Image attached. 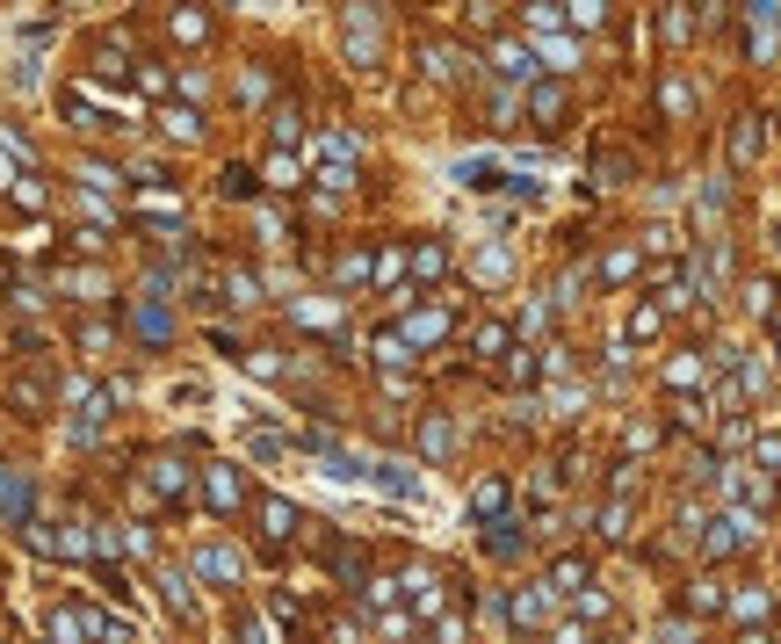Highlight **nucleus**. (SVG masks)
<instances>
[{
    "label": "nucleus",
    "mask_w": 781,
    "mask_h": 644,
    "mask_svg": "<svg viewBox=\"0 0 781 644\" xmlns=\"http://www.w3.org/2000/svg\"><path fill=\"white\" fill-rule=\"evenodd\" d=\"M659 109L673 116V124H687V116H695V87H687L680 73H666V80H659Z\"/></svg>",
    "instance_id": "23"
},
{
    "label": "nucleus",
    "mask_w": 781,
    "mask_h": 644,
    "mask_svg": "<svg viewBox=\"0 0 781 644\" xmlns=\"http://www.w3.org/2000/svg\"><path fill=\"white\" fill-rule=\"evenodd\" d=\"M536 51H543V66H557V73L579 66V37H557V29H550V8H536Z\"/></svg>",
    "instance_id": "8"
},
{
    "label": "nucleus",
    "mask_w": 781,
    "mask_h": 644,
    "mask_svg": "<svg viewBox=\"0 0 781 644\" xmlns=\"http://www.w3.org/2000/svg\"><path fill=\"white\" fill-rule=\"evenodd\" d=\"M340 51H348L355 73L384 66V8L377 0H348V8H340Z\"/></svg>",
    "instance_id": "1"
},
{
    "label": "nucleus",
    "mask_w": 781,
    "mask_h": 644,
    "mask_svg": "<svg viewBox=\"0 0 781 644\" xmlns=\"http://www.w3.org/2000/svg\"><path fill=\"white\" fill-rule=\"evenodd\" d=\"M637 268H644V254H637V247H608V254H601V283H630Z\"/></svg>",
    "instance_id": "30"
},
{
    "label": "nucleus",
    "mask_w": 781,
    "mask_h": 644,
    "mask_svg": "<svg viewBox=\"0 0 781 644\" xmlns=\"http://www.w3.org/2000/svg\"><path fill=\"white\" fill-rule=\"evenodd\" d=\"M203 500H210L217 514H239V507H246V485H239V471H232V464H210V471H203Z\"/></svg>",
    "instance_id": "9"
},
{
    "label": "nucleus",
    "mask_w": 781,
    "mask_h": 644,
    "mask_svg": "<svg viewBox=\"0 0 781 644\" xmlns=\"http://www.w3.org/2000/svg\"><path fill=\"white\" fill-rule=\"evenodd\" d=\"M196 579H210V587H239V579H246V558H239L232 543H203V550H196Z\"/></svg>",
    "instance_id": "4"
},
{
    "label": "nucleus",
    "mask_w": 781,
    "mask_h": 644,
    "mask_svg": "<svg viewBox=\"0 0 781 644\" xmlns=\"http://www.w3.org/2000/svg\"><path fill=\"white\" fill-rule=\"evenodd\" d=\"M572 601H579V623H601L608 616V594H593V587H579Z\"/></svg>",
    "instance_id": "51"
},
{
    "label": "nucleus",
    "mask_w": 781,
    "mask_h": 644,
    "mask_svg": "<svg viewBox=\"0 0 781 644\" xmlns=\"http://www.w3.org/2000/svg\"><path fill=\"white\" fill-rule=\"evenodd\" d=\"M471 355L478 362H499V355H514V333L499 326V319H485V326H471Z\"/></svg>",
    "instance_id": "20"
},
{
    "label": "nucleus",
    "mask_w": 781,
    "mask_h": 644,
    "mask_svg": "<svg viewBox=\"0 0 781 644\" xmlns=\"http://www.w3.org/2000/svg\"><path fill=\"white\" fill-rule=\"evenodd\" d=\"M659 333H666V304L659 297H651V304H637V312H630V326H622V341H659Z\"/></svg>",
    "instance_id": "17"
},
{
    "label": "nucleus",
    "mask_w": 781,
    "mask_h": 644,
    "mask_svg": "<svg viewBox=\"0 0 781 644\" xmlns=\"http://www.w3.org/2000/svg\"><path fill=\"white\" fill-rule=\"evenodd\" d=\"M753 536H760V514H753V507H731V514H716V521H709V536H702V558L716 565V558H731V550H745Z\"/></svg>",
    "instance_id": "2"
},
{
    "label": "nucleus",
    "mask_w": 781,
    "mask_h": 644,
    "mask_svg": "<svg viewBox=\"0 0 781 644\" xmlns=\"http://www.w3.org/2000/svg\"><path fill=\"white\" fill-rule=\"evenodd\" d=\"M398 275H405V254H398V247H377V254H369V283H398Z\"/></svg>",
    "instance_id": "38"
},
{
    "label": "nucleus",
    "mask_w": 781,
    "mask_h": 644,
    "mask_svg": "<svg viewBox=\"0 0 781 644\" xmlns=\"http://www.w3.org/2000/svg\"><path fill=\"white\" fill-rule=\"evenodd\" d=\"M405 268H413L420 283H434V275H449V247H434V239H427V247H413V254H405Z\"/></svg>",
    "instance_id": "31"
},
{
    "label": "nucleus",
    "mask_w": 781,
    "mask_h": 644,
    "mask_svg": "<svg viewBox=\"0 0 781 644\" xmlns=\"http://www.w3.org/2000/svg\"><path fill=\"white\" fill-rule=\"evenodd\" d=\"M239 644H268V630H261V616H246V623H239Z\"/></svg>",
    "instance_id": "56"
},
{
    "label": "nucleus",
    "mask_w": 781,
    "mask_h": 644,
    "mask_svg": "<svg viewBox=\"0 0 781 644\" xmlns=\"http://www.w3.org/2000/svg\"><path fill=\"white\" fill-rule=\"evenodd\" d=\"M290 319L311 326V333H340V297H297L290 304Z\"/></svg>",
    "instance_id": "11"
},
{
    "label": "nucleus",
    "mask_w": 781,
    "mask_h": 644,
    "mask_svg": "<svg viewBox=\"0 0 781 644\" xmlns=\"http://www.w3.org/2000/svg\"><path fill=\"white\" fill-rule=\"evenodd\" d=\"M420 73L442 80V87H456V80H463V51H456V44H420Z\"/></svg>",
    "instance_id": "12"
},
{
    "label": "nucleus",
    "mask_w": 781,
    "mask_h": 644,
    "mask_svg": "<svg viewBox=\"0 0 781 644\" xmlns=\"http://www.w3.org/2000/svg\"><path fill=\"white\" fill-rule=\"evenodd\" d=\"M167 37H174L181 51H203V44H210V8H196V0L167 8Z\"/></svg>",
    "instance_id": "5"
},
{
    "label": "nucleus",
    "mask_w": 781,
    "mask_h": 644,
    "mask_svg": "<svg viewBox=\"0 0 781 644\" xmlns=\"http://www.w3.org/2000/svg\"><path fill=\"white\" fill-rule=\"evenodd\" d=\"M174 87H181V102L196 109V102L210 95V73H203V66H181V73H174Z\"/></svg>",
    "instance_id": "41"
},
{
    "label": "nucleus",
    "mask_w": 781,
    "mask_h": 644,
    "mask_svg": "<svg viewBox=\"0 0 781 644\" xmlns=\"http://www.w3.org/2000/svg\"><path fill=\"white\" fill-rule=\"evenodd\" d=\"M66 290H73L80 304H95V297H109V283H102V268H73V275H66Z\"/></svg>",
    "instance_id": "36"
},
{
    "label": "nucleus",
    "mask_w": 781,
    "mask_h": 644,
    "mask_svg": "<svg viewBox=\"0 0 781 644\" xmlns=\"http://www.w3.org/2000/svg\"><path fill=\"white\" fill-rule=\"evenodd\" d=\"M601 536H608V543L630 536V500H608V507H601Z\"/></svg>",
    "instance_id": "44"
},
{
    "label": "nucleus",
    "mask_w": 781,
    "mask_h": 644,
    "mask_svg": "<svg viewBox=\"0 0 781 644\" xmlns=\"http://www.w3.org/2000/svg\"><path fill=\"white\" fill-rule=\"evenodd\" d=\"M152 124H160V131H167L174 145H196V138H203V116H196L189 102H167L160 116H152Z\"/></svg>",
    "instance_id": "13"
},
{
    "label": "nucleus",
    "mask_w": 781,
    "mask_h": 644,
    "mask_svg": "<svg viewBox=\"0 0 781 644\" xmlns=\"http://www.w3.org/2000/svg\"><path fill=\"white\" fill-rule=\"evenodd\" d=\"M738 8H745V22H753V29H774L781 22V0H738Z\"/></svg>",
    "instance_id": "48"
},
{
    "label": "nucleus",
    "mask_w": 781,
    "mask_h": 644,
    "mask_svg": "<svg viewBox=\"0 0 781 644\" xmlns=\"http://www.w3.org/2000/svg\"><path fill=\"white\" fill-rule=\"evenodd\" d=\"M73 181H87V196H116V189H123V174H116L109 160H80Z\"/></svg>",
    "instance_id": "25"
},
{
    "label": "nucleus",
    "mask_w": 781,
    "mask_h": 644,
    "mask_svg": "<svg viewBox=\"0 0 781 644\" xmlns=\"http://www.w3.org/2000/svg\"><path fill=\"white\" fill-rule=\"evenodd\" d=\"M261 174H268V189H297V152H275Z\"/></svg>",
    "instance_id": "43"
},
{
    "label": "nucleus",
    "mask_w": 781,
    "mask_h": 644,
    "mask_svg": "<svg viewBox=\"0 0 781 644\" xmlns=\"http://www.w3.org/2000/svg\"><path fill=\"white\" fill-rule=\"evenodd\" d=\"M131 333H138L145 348H167V341H174V312H167V297H160V290L131 297Z\"/></svg>",
    "instance_id": "3"
},
{
    "label": "nucleus",
    "mask_w": 781,
    "mask_h": 644,
    "mask_svg": "<svg viewBox=\"0 0 781 644\" xmlns=\"http://www.w3.org/2000/svg\"><path fill=\"white\" fill-rule=\"evenodd\" d=\"M492 73H507V80H536V51H528V44H492Z\"/></svg>",
    "instance_id": "15"
},
{
    "label": "nucleus",
    "mask_w": 781,
    "mask_h": 644,
    "mask_svg": "<svg viewBox=\"0 0 781 644\" xmlns=\"http://www.w3.org/2000/svg\"><path fill=\"white\" fill-rule=\"evenodd\" d=\"M449 449H456V427H449L442 413H427V420H420V456H427V464H442Z\"/></svg>",
    "instance_id": "22"
},
{
    "label": "nucleus",
    "mask_w": 781,
    "mask_h": 644,
    "mask_svg": "<svg viewBox=\"0 0 781 644\" xmlns=\"http://www.w3.org/2000/svg\"><path fill=\"white\" fill-rule=\"evenodd\" d=\"M774 333H781V312H774Z\"/></svg>",
    "instance_id": "59"
},
{
    "label": "nucleus",
    "mask_w": 781,
    "mask_h": 644,
    "mask_svg": "<svg viewBox=\"0 0 781 644\" xmlns=\"http://www.w3.org/2000/svg\"><path fill=\"white\" fill-rule=\"evenodd\" d=\"M767 616H774V594H767V587H738V594H731V623L760 630Z\"/></svg>",
    "instance_id": "14"
},
{
    "label": "nucleus",
    "mask_w": 781,
    "mask_h": 644,
    "mask_svg": "<svg viewBox=\"0 0 781 644\" xmlns=\"http://www.w3.org/2000/svg\"><path fill=\"white\" fill-rule=\"evenodd\" d=\"M666 384L673 391H702V355H673L666 362Z\"/></svg>",
    "instance_id": "34"
},
{
    "label": "nucleus",
    "mask_w": 781,
    "mask_h": 644,
    "mask_svg": "<svg viewBox=\"0 0 781 644\" xmlns=\"http://www.w3.org/2000/svg\"><path fill=\"white\" fill-rule=\"evenodd\" d=\"M528 116H536V124H557V116H565V87L557 80H528Z\"/></svg>",
    "instance_id": "18"
},
{
    "label": "nucleus",
    "mask_w": 781,
    "mask_h": 644,
    "mask_svg": "<svg viewBox=\"0 0 781 644\" xmlns=\"http://www.w3.org/2000/svg\"><path fill=\"white\" fill-rule=\"evenodd\" d=\"M543 587H550V594H579V587H586V558H557V565L543 572Z\"/></svg>",
    "instance_id": "28"
},
{
    "label": "nucleus",
    "mask_w": 781,
    "mask_h": 644,
    "mask_svg": "<svg viewBox=\"0 0 781 644\" xmlns=\"http://www.w3.org/2000/svg\"><path fill=\"white\" fill-rule=\"evenodd\" d=\"M160 601H167V616L174 623H196L203 608H196V587H189V572H160Z\"/></svg>",
    "instance_id": "10"
},
{
    "label": "nucleus",
    "mask_w": 781,
    "mask_h": 644,
    "mask_svg": "<svg viewBox=\"0 0 781 644\" xmlns=\"http://www.w3.org/2000/svg\"><path fill=\"white\" fill-rule=\"evenodd\" d=\"M246 456H261V464H275V456H283V442H275V435H246Z\"/></svg>",
    "instance_id": "53"
},
{
    "label": "nucleus",
    "mask_w": 781,
    "mask_h": 644,
    "mask_svg": "<svg viewBox=\"0 0 781 644\" xmlns=\"http://www.w3.org/2000/svg\"><path fill=\"white\" fill-rule=\"evenodd\" d=\"M745 644H774V637H767V630H745Z\"/></svg>",
    "instance_id": "58"
},
{
    "label": "nucleus",
    "mask_w": 781,
    "mask_h": 644,
    "mask_svg": "<svg viewBox=\"0 0 781 644\" xmlns=\"http://www.w3.org/2000/svg\"><path fill=\"white\" fill-rule=\"evenodd\" d=\"M471 275H478L485 290H499V283L514 275V254H507V247H478V254H471Z\"/></svg>",
    "instance_id": "21"
},
{
    "label": "nucleus",
    "mask_w": 781,
    "mask_h": 644,
    "mask_svg": "<svg viewBox=\"0 0 781 644\" xmlns=\"http://www.w3.org/2000/svg\"><path fill=\"white\" fill-rule=\"evenodd\" d=\"M268 87H275V80H268V66H246V73H239V102H246V109H261V102H268Z\"/></svg>",
    "instance_id": "35"
},
{
    "label": "nucleus",
    "mask_w": 781,
    "mask_h": 644,
    "mask_svg": "<svg viewBox=\"0 0 781 644\" xmlns=\"http://www.w3.org/2000/svg\"><path fill=\"white\" fill-rule=\"evenodd\" d=\"M362 587H369V608H391L398 601V579H362Z\"/></svg>",
    "instance_id": "52"
},
{
    "label": "nucleus",
    "mask_w": 781,
    "mask_h": 644,
    "mask_svg": "<svg viewBox=\"0 0 781 644\" xmlns=\"http://www.w3.org/2000/svg\"><path fill=\"white\" fill-rule=\"evenodd\" d=\"M485 550H492V558H514V550H521V529H507V521H499V529H485Z\"/></svg>",
    "instance_id": "46"
},
{
    "label": "nucleus",
    "mask_w": 781,
    "mask_h": 644,
    "mask_svg": "<svg viewBox=\"0 0 781 644\" xmlns=\"http://www.w3.org/2000/svg\"><path fill=\"white\" fill-rule=\"evenodd\" d=\"M550 601H557L550 587H521V594L507 601V616H514V623H528V630H536V623H550Z\"/></svg>",
    "instance_id": "16"
},
{
    "label": "nucleus",
    "mask_w": 781,
    "mask_h": 644,
    "mask_svg": "<svg viewBox=\"0 0 781 644\" xmlns=\"http://www.w3.org/2000/svg\"><path fill=\"white\" fill-rule=\"evenodd\" d=\"M51 644H87V608H51Z\"/></svg>",
    "instance_id": "29"
},
{
    "label": "nucleus",
    "mask_w": 781,
    "mask_h": 644,
    "mask_svg": "<svg viewBox=\"0 0 781 644\" xmlns=\"http://www.w3.org/2000/svg\"><path fill=\"white\" fill-rule=\"evenodd\" d=\"M0 514H8L15 529H29V521H37V485H29L22 471H0Z\"/></svg>",
    "instance_id": "7"
},
{
    "label": "nucleus",
    "mask_w": 781,
    "mask_h": 644,
    "mask_svg": "<svg viewBox=\"0 0 781 644\" xmlns=\"http://www.w3.org/2000/svg\"><path fill=\"white\" fill-rule=\"evenodd\" d=\"M152 493L160 500H189V464H181V456H160V464H152Z\"/></svg>",
    "instance_id": "19"
},
{
    "label": "nucleus",
    "mask_w": 781,
    "mask_h": 644,
    "mask_svg": "<svg viewBox=\"0 0 781 644\" xmlns=\"http://www.w3.org/2000/svg\"><path fill=\"white\" fill-rule=\"evenodd\" d=\"M333 283H340V290H355V283H369V254H348V261L333 268Z\"/></svg>",
    "instance_id": "47"
},
{
    "label": "nucleus",
    "mask_w": 781,
    "mask_h": 644,
    "mask_svg": "<svg viewBox=\"0 0 781 644\" xmlns=\"http://www.w3.org/2000/svg\"><path fill=\"white\" fill-rule=\"evenodd\" d=\"M659 644H687V623H666V630H659Z\"/></svg>",
    "instance_id": "57"
},
{
    "label": "nucleus",
    "mask_w": 781,
    "mask_h": 644,
    "mask_svg": "<svg viewBox=\"0 0 781 644\" xmlns=\"http://www.w3.org/2000/svg\"><path fill=\"white\" fill-rule=\"evenodd\" d=\"M377 362H384V370H405V362H413V348H405L398 333H377Z\"/></svg>",
    "instance_id": "45"
},
{
    "label": "nucleus",
    "mask_w": 781,
    "mask_h": 644,
    "mask_svg": "<svg viewBox=\"0 0 781 644\" xmlns=\"http://www.w3.org/2000/svg\"><path fill=\"white\" fill-rule=\"evenodd\" d=\"M138 87H145V95H152V102H160V95H167V87H174V80H167L160 66H145V73H138Z\"/></svg>",
    "instance_id": "54"
},
{
    "label": "nucleus",
    "mask_w": 781,
    "mask_h": 644,
    "mask_svg": "<svg viewBox=\"0 0 781 644\" xmlns=\"http://www.w3.org/2000/svg\"><path fill=\"white\" fill-rule=\"evenodd\" d=\"M225 304H261V275L232 268V275H225Z\"/></svg>",
    "instance_id": "37"
},
{
    "label": "nucleus",
    "mask_w": 781,
    "mask_h": 644,
    "mask_svg": "<svg viewBox=\"0 0 781 644\" xmlns=\"http://www.w3.org/2000/svg\"><path fill=\"white\" fill-rule=\"evenodd\" d=\"M760 145H767V131H760V116H745V124L731 131V160H738V167H753V160H760Z\"/></svg>",
    "instance_id": "26"
},
{
    "label": "nucleus",
    "mask_w": 781,
    "mask_h": 644,
    "mask_svg": "<svg viewBox=\"0 0 781 644\" xmlns=\"http://www.w3.org/2000/svg\"><path fill=\"white\" fill-rule=\"evenodd\" d=\"M753 464L760 471H781V435H753Z\"/></svg>",
    "instance_id": "49"
},
{
    "label": "nucleus",
    "mask_w": 781,
    "mask_h": 644,
    "mask_svg": "<svg viewBox=\"0 0 781 644\" xmlns=\"http://www.w3.org/2000/svg\"><path fill=\"white\" fill-rule=\"evenodd\" d=\"M319 181H326L333 196H348L355 189V160H319Z\"/></svg>",
    "instance_id": "42"
},
{
    "label": "nucleus",
    "mask_w": 781,
    "mask_h": 644,
    "mask_svg": "<svg viewBox=\"0 0 781 644\" xmlns=\"http://www.w3.org/2000/svg\"><path fill=\"white\" fill-rule=\"evenodd\" d=\"M261 529H268V543H290V536H297V507L268 493V500H261Z\"/></svg>",
    "instance_id": "24"
},
{
    "label": "nucleus",
    "mask_w": 781,
    "mask_h": 644,
    "mask_svg": "<svg viewBox=\"0 0 781 644\" xmlns=\"http://www.w3.org/2000/svg\"><path fill=\"white\" fill-rule=\"evenodd\" d=\"M774 51H781V37H774V29H753V58H760V66H767Z\"/></svg>",
    "instance_id": "55"
},
{
    "label": "nucleus",
    "mask_w": 781,
    "mask_h": 644,
    "mask_svg": "<svg viewBox=\"0 0 781 644\" xmlns=\"http://www.w3.org/2000/svg\"><path fill=\"white\" fill-rule=\"evenodd\" d=\"M123 73H131V58H123V44L109 37V44L95 51V80H123Z\"/></svg>",
    "instance_id": "39"
},
{
    "label": "nucleus",
    "mask_w": 781,
    "mask_h": 644,
    "mask_svg": "<svg viewBox=\"0 0 781 644\" xmlns=\"http://www.w3.org/2000/svg\"><path fill=\"white\" fill-rule=\"evenodd\" d=\"M471 514H478V521H492V514H507V478H485L478 493H471Z\"/></svg>",
    "instance_id": "32"
},
{
    "label": "nucleus",
    "mask_w": 781,
    "mask_h": 644,
    "mask_svg": "<svg viewBox=\"0 0 781 644\" xmlns=\"http://www.w3.org/2000/svg\"><path fill=\"white\" fill-rule=\"evenodd\" d=\"M565 15H572V29H601L608 22V0H565Z\"/></svg>",
    "instance_id": "40"
},
{
    "label": "nucleus",
    "mask_w": 781,
    "mask_h": 644,
    "mask_svg": "<svg viewBox=\"0 0 781 644\" xmlns=\"http://www.w3.org/2000/svg\"><path fill=\"white\" fill-rule=\"evenodd\" d=\"M268 131H275V145H283V152H290V145L304 138V109H290V102H283V109H275V116H268Z\"/></svg>",
    "instance_id": "33"
},
{
    "label": "nucleus",
    "mask_w": 781,
    "mask_h": 644,
    "mask_svg": "<svg viewBox=\"0 0 781 644\" xmlns=\"http://www.w3.org/2000/svg\"><path fill=\"white\" fill-rule=\"evenodd\" d=\"M449 333H456V319L442 312V304H427V312H405V333H398V341H405V348H434V341H449Z\"/></svg>",
    "instance_id": "6"
},
{
    "label": "nucleus",
    "mask_w": 781,
    "mask_h": 644,
    "mask_svg": "<svg viewBox=\"0 0 781 644\" xmlns=\"http://www.w3.org/2000/svg\"><path fill=\"white\" fill-rule=\"evenodd\" d=\"M44 398H51L44 377H22V384H15V406H29V413H44Z\"/></svg>",
    "instance_id": "50"
},
{
    "label": "nucleus",
    "mask_w": 781,
    "mask_h": 644,
    "mask_svg": "<svg viewBox=\"0 0 781 644\" xmlns=\"http://www.w3.org/2000/svg\"><path fill=\"white\" fill-rule=\"evenodd\" d=\"M369 485H384V493H398V500H413V493H420V478L405 471V464H369Z\"/></svg>",
    "instance_id": "27"
}]
</instances>
